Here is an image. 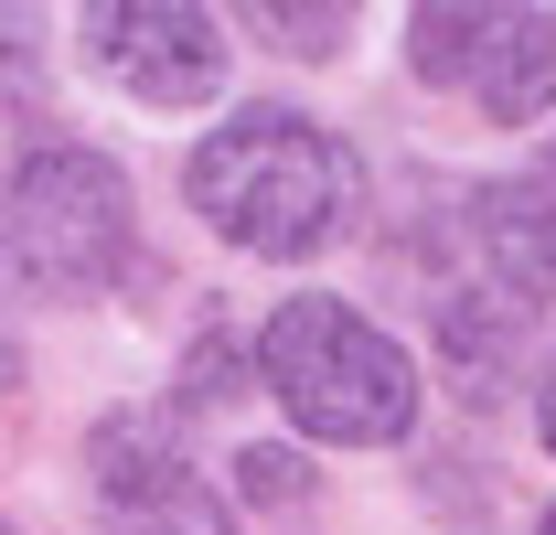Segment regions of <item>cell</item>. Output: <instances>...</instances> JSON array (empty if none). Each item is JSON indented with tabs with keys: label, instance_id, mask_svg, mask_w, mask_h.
I'll use <instances>...</instances> for the list:
<instances>
[{
	"label": "cell",
	"instance_id": "obj_2",
	"mask_svg": "<svg viewBox=\"0 0 556 535\" xmlns=\"http://www.w3.org/2000/svg\"><path fill=\"white\" fill-rule=\"evenodd\" d=\"M257 386L321 450H396L417 439V407H428L417 353L386 322H364L343 289H300L257 322Z\"/></svg>",
	"mask_w": 556,
	"mask_h": 535
},
{
	"label": "cell",
	"instance_id": "obj_14",
	"mask_svg": "<svg viewBox=\"0 0 556 535\" xmlns=\"http://www.w3.org/2000/svg\"><path fill=\"white\" fill-rule=\"evenodd\" d=\"M535 450L556 461V353H546V375H535Z\"/></svg>",
	"mask_w": 556,
	"mask_h": 535
},
{
	"label": "cell",
	"instance_id": "obj_12",
	"mask_svg": "<svg viewBox=\"0 0 556 535\" xmlns=\"http://www.w3.org/2000/svg\"><path fill=\"white\" fill-rule=\"evenodd\" d=\"M236 503H257V514H300V503H311V461L278 450V439L236 450Z\"/></svg>",
	"mask_w": 556,
	"mask_h": 535
},
{
	"label": "cell",
	"instance_id": "obj_7",
	"mask_svg": "<svg viewBox=\"0 0 556 535\" xmlns=\"http://www.w3.org/2000/svg\"><path fill=\"white\" fill-rule=\"evenodd\" d=\"M460 97L482 108L492 129L556 119V11H492L482 54H471V75H460Z\"/></svg>",
	"mask_w": 556,
	"mask_h": 535
},
{
	"label": "cell",
	"instance_id": "obj_10",
	"mask_svg": "<svg viewBox=\"0 0 556 535\" xmlns=\"http://www.w3.org/2000/svg\"><path fill=\"white\" fill-rule=\"evenodd\" d=\"M247 375H257V353L225 333V322H204V333L182 343V386H172V407H193V418H204V407H236Z\"/></svg>",
	"mask_w": 556,
	"mask_h": 535
},
{
	"label": "cell",
	"instance_id": "obj_5",
	"mask_svg": "<svg viewBox=\"0 0 556 535\" xmlns=\"http://www.w3.org/2000/svg\"><path fill=\"white\" fill-rule=\"evenodd\" d=\"M86 33V65L108 75L118 97L139 108H204L225 97V22L214 11H182V0H108V11H86L75 22Z\"/></svg>",
	"mask_w": 556,
	"mask_h": 535
},
{
	"label": "cell",
	"instance_id": "obj_6",
	"mask_svg": "<svg viewBox=\"0 0 556 535\" xmlns=\"http://www.w3.org/2000/svg\"><path fill=\"white\" fill-rule=\"evenodd\" d=\"M471 258L492 300H556V150L471 183Z\"/></svg>",
	"mask_w": 556,
	"mask_h": 535
},
{
	"label": "cell",
	"instance_id": "obj_3",
	"mask_svg": "<svg viewBox=\"0 0 556 535\" xmlns=\"http://www.w3.org/2000/svg\"><path fill=\"white\" fill-rule=\"evenodd\" d=\"M0 258L33 300H97L139 268V194L86 139H33L0 183Z\"/></svg>",
	"mask_w": 556,
	"mask_h": 535
},
{
	"label": "cell",
	"instance_id": "obj_8",
	"mask_svg": "<svg viewBox=\"0 0 556 535\" xmlns=\"http://www.w3.org/2000/svg\"><path fill=\"white\" fill-rule=\"evenodd\" d=\"M503 322H514V300H492V289H450L439 300V364H450L460 397L503 386Z\"/></svg>",
	"mask_w": 556,
	"mask_h": 535
},
{
	"label": "cell",
	"instance_id": "obj_4",
	"mask_svg": "<svg viewBox=\"0 0 556 535\" xmlns=\"http://www.w3.org/2000/svg\"><path fill=\"white\" fill-rule=\"evenodd\" d=\"M86 493L108 535H236V493L182 450L161 407H108L86 428Z\"/></svg>",
	"mask_w": 556,
	"mask_h": 535
},
{
	"label": "cell",
	"instance_id": "obj_13",
	"mask_svg": "<svg viewBox=\"0 0 556 535\" xmlns=\"http://www.w3.org/2000/svg\"><path fill=\"white\" fill-rule=\"evenodd\" d=\"M0 97H33V43L22 33H0Z\"/></svg>",
	"mask_w": 556,
	"mask_h": 535
},
{
	"label": "cell",
	"instance_id": "obj_1",
	"mask_svg": "<svg viewBox=\"0 0 556 535\" xmlns=\"http://www.w3.org/2000/svg\"><path fill=\"white\" fill-rule=\"evenodd\" d=\"M182 203L204 214V236H225L236 258H268V268H300L321 247H343L353 214H364V161L332 119L311 108H225L193 161H182Z\"/></svg>",
	"mask_w": 556,
	"mask_h": 535
},
{
	"label": "cell",
	"instance_id": "obj_15",
	"mask_svg": "<svg viewBox=\"0 0 556 535\" xmlns=\"http://www.w3.org/2000/svg\"><path fill=\"white\" fill-rule=\"evenodd\" d=\"M535 535H556V514H535Z\"/></svg>",
	"mask_w": 556,
	"mask_h": 535
},
{
	"label": "cell",
	"instance_id": "obj_9",
	"mask_svg": "<svg viewBox=\"0 0 556 535\" xmlns=\"http://www.w3.org/2000/svg\"><path fill=\"white\" fill-rule=\"evenodd\" d=\"M482 22H492V11H439V0L407 11V75H417V86H460L471 54H482Z\"/></svg>",
	"mask_w": 556,
	"mask_h": 535
},
{
	"label": "cell",
	"instance_id": "obj_11",
	"mask_svg": "<svg viewBox=\"0 0 556 535\" xmlns=\"http://www.w3.org/2000/svg\"><path fill=\"white\" fill-rule=\"evenodd\" d=\"M247 33H268V54H289V65H332L353 43V11H247Z\"/></svg>",
	"mask_w": 556,
	"mask_h": 535
}]
</instances>
